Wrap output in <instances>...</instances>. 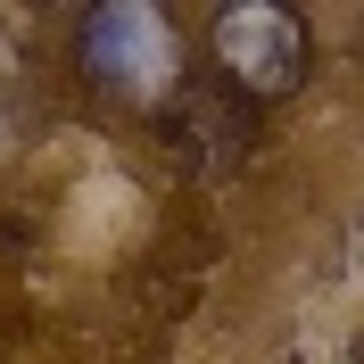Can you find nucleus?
<instances>
[{
    "label": "nucleus",
    "instance_id": "obj_1",
    "mask_svg": "<svg viewBox=\"0 0 364 364\" xmlns=\"http://www.w3.org/2000/svg\"><path fill=\"white\" fill-rule=\"evenodd\" d=\"M83 75L116 100H149L174 67V50H166V17L158 9H141V0H108V9H91L83 17V42H75Z\"/></svg>",
    "mask_w": 364,
    "mask_h": 364
},
{
    "label": "nucleus",
    "instance_id": "obj_2",
    "mask_svg": "<svg viewBox=\"0 0 364 364\" xmlns=\"http://www.w3.org/2000/svg\"><path fill=\"white\" fill-rule=\"evenodd\" d=\"M215 58H224V75L249 91V100H282V91H298V75H306V25H298L290 9H265V0L224 9V17H215Z\"/></svg>",
    "mask_w": 364,
    "mask_h": 364
}]
</instances>
